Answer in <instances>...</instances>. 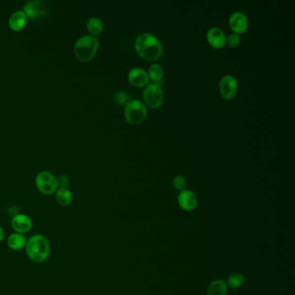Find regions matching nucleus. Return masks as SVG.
I'll return each mask as SVG.
<instances>
[{"label": "nucleus", "mask_w": 295, "mask_h": 295, "mask_svg": "<svg viewBox=\"0 0 295 295\" xmlns=\"http://www.w3.org/2000/svg\"><path fill=\"white\" fill-rule=\"evenodd\" d=\"M134 47L138 55L145 60L151 62L158 60L163 54L161 42L151 33H143L138 36Z\"/></svg>", "instance_id": "1"}, {"label": "nucleus", "mask_w": 295, "mask_h": 295, "mask_svg": "<svg viewBox=\"0 0 295 295\" xmlns=\"http://www.w3.org/2000/svg\"><path fill=\"white\" fill-rule=\"evenodd\" d=\"M29 258L37 263L45 261L50 255V243L47 237L41 234H36L27 240L25 246Z\"/></svg>", "instance_id": "2"}, {"label": "nucleus", "mask_w": 295, "mask_h": 295, "mask_svg": "<svg viewBox=\"0 0 295 295\" xmlns=\"http://www.w3.org/2000/svg\"><path fill=\"white\" fill-rule=\"evenodd\" d=\"M100 41L96 37L91 35H83L74 42V56L78 60L87 63L94 58L98 51Z\"/></svg>", "instance_id": "3"}, {"label": "nucleus", "mask_w": 295, "mask_h": 295, "mask_svg": "<svg viewBox=\"0 0 295 295\" xmlns=\"http://www.w3.org/2000/svg\"><path fill=\"white\" fill-rule=\"evenodd\" d=\"M148 115V109L143 102L139 100H131L125 107V117L131 125H140Z\"/></svg>", "instance_id": "4"}, {"label": "nucleus", "mask_w": 295, "mask_h": 295, "mask_svg": "<svg viewBox=\"0 0 295 295\" xmlns=\"http://www.w3.org/2000/svg\"><path fill=\"white\" fill-rule=\"evenodd\" d=\"M36 186L43 195H51L58 189L57 180L51 172L42 171L36 177Z\"/></svg>", "instance_id": "5"}, {"label": "nucleus", "mask_w": 295, "mask_h": 295, "mask_svg": "<svg viewBox=\"0 0 295 295\" xmlns=\"http://www.w3.org/2000/svg\"><path fill=\"white\" fill-rule=\"evenodd\" d=\"M143 100L151 109H158L164 102V95L161 85L157 83L148 84L143 91Z\"/></svg>", "instance_id": "6"}, {"label": "nucleus", "mask_w": 295, "mask_h": 295, "mask_svg": "<svg viewBox=\"0 0 295 295\" xmlns=\"http://www.w3.org/2000/svg\"><path fill=\"white\" fill-rule=\"evenodd\" d=\"M237 81L231 74L222 76L219 83V90L221 97L225 100H231L235 97L237 91Z\"/></svg>", "instance_id": "7"}, {"label": "nucleus", "mask_w": 295, "mask_h": 295, "mask_svg": "<svg viewBox=\"0 0 295 295\" xmlns=\"http://www.w3.org/2000/svg\"><path fill=\"white\" fill-rule=\"evenodd\" d=\"M23 11L27 18L35 19L44 17L47 13V8L45 4L41 0H30L25 3Z\"/></svg>", "instance_id": "8"}, {"label": "nucleus", "mask_w": 295, "mask_h": 295, "mask_svg": "<svg viewBox=\"0 0 295 295\" xmlns=\"http://www.w3.org/2000/svg\"><path fill=\"white\" fill-rule=\"evenodd\" d=\"M178 204L183 211H192L197 207L198 199L197 195L190 190L180 191L178 196Z\"/></svg>", "instance_id": "9"}, {"label": "nucleus", "mask_w": 295, "mask_h": 295, "mask_svg": "<svg viewBox=\"0 0 295 295\" xmlns=\"http://www.w3.org/2000/svg\"><path fill=\"white\" fill-rule=\"evenodd\" d=\"M11 228H13L16 233L25 234L30 231L33 226V221L32 218L25 214L15 215L11 221Z\"/></svg>", "instance_id": "10"}, {"label": "nucleus", "mask_w": 295, "mask_h": 295, "mask_svg": "<svg viewBox=\"0 0 295 295\" xmlns=\"http://www.w3.org/2000/svg\"><path fill=\"white\" fill-rule=\"evenodd\" d=\"M229 26L232 31L237 35L244 33L249 26L246 15L240 11L234 12L229 18Z\"/></svg>", "instance_id": "11"}, {"label": "nucleus", "mask_w": 295, "mask_h": 295, "mask_svg": "<svg viewBox=\"0 0 295 295\" xmlns=\"http://www.w3.org/2000/svg\"><path fill=\"white\" fill-rule=\"evenodd\" d=\"M127 77H128V81L134 87H137V88L148 86V82H149V76H148V73L141 68L132 69L129 71Z\"/></svg>", "instance_id": "12"}, {"label": "nucleus", "mask_w": 295, "mask_h": 295, "mask_svg": "<svg viewBox=\"0 0 295 295\" xmlns=\"http://www.w3.org/2000/svg\"><path fill=\"white\" fill-rule=\"evenodd\" d=\"M209 43L215 49H221L226 44V37L221 29L212 27L207 32Z\"/></svg>", "instance_id": "13"}, {"label": "nucleus", "mask_w": 295, "mask_h": 295, "mask_svg": "<svg viewBox=\"0 0 295 295\" xmlns=\"http://www.w3.org/2000/svg\"><path fill=\"white\" fill-rule=\"evenodd\" d=\"M27 17L23 10L16 11L10 16L8 20V25L10 28L15 32H19L25 28L27 23Z\"/></svg>", "instance_id": "14"}, {"label": "nucleus", "mask_w": 295, "mask_h": 295, "mask_svg": "<svg viewBox=\"0 0 295 295\" xmlns=\"http://www.w3.org/2000/svg\"><path fill=\"white\" fill-rule=\"evenodd\" d=\"M228 288L226 281L217 279L211 281L206 290L207 295H227Z\"/></svg>", "instance_id": "15"}, {"label": "nucleus", "mask_w": 295, "mask_h": 295, "mask_svg": "<svg viewBox=\"0 0 295 295\" xmlns=\"http://www.w3.org/2000/svg\"><path fill=\"white\" fill-rule=\"evenodd\" d=\"M26 243L27 240L25 235L16 232L10 235L7 239L8 247L14 251L23 250L26 246Z\"/></svg>", "instance_id": "16"}, {"label": "nucleus", "mask_w": 295, "mask_h": 295, "mask_svg": "<svg viewBox=\"0 0 295 295\" xmlns=\"http://www.w3.org/2000/svg\"><path fill=\"white\" fill-rule=\"evenodd\" d=\"M55 199L60 206L66 207L72 203L73 194L68 188H58L55 192Z\"/></svg>", "instance_id": "17"}, {"label": "nucleus", "mask_w": 295, "mask_h": 295, "mask_svg": "<svg viewBox=\"0 0 295 295\" xmlns=\"http://www.w3.org/2000/svg\"><path fill=\"white\" fill-rule=\"evenodd\" d=\"M87 29L90 35L96 37L101 35L104 30V24L101 18L92 17L87 22Z\"/></svg>", "instance_id": "18"}, {"label": "nucleus", "mask_w": 295, "mask_h": 295, "mask_svg": "<svg viewBox=\"0 0 295 295\" xmlns=\"http://www.w3.org/2000/svg\"><path fill=\"white\" fill-rule=\"evenodd\" d=\"M226 283H227L228 288L239 289L245 283V277L240 272H233L228 275Z\"/></svg>", "instance_id": "19"}, {"label": "nucleus", "mask_w": 295, "mask_h": 295, "mask_svg": "<svg viewBox=\"0 0 295 295\" xmlns=\"http://www.w3.org/2000/svg\"><path fill=\"white\" fill-rule=\"evenodd\" d=\"M148 76L151 81H154V83L161 85L163 83V75H164V71L163 68L159 64H151L148 70Z\"/></svg>", "instance_id": "20"}, {"label": "nucleus", "mask_w": 295, "mask_h": 295, "mask_svg": "<svg viewBox=\"0 0 295 295\" xmlns=\"http://www.w3.org/2000/svg\"><path fill=\"white\" fill-rule=\"evenodd\" d=\"M172 185L175 190H179L180 192L186 189V180L182 176H176L172 180Z\"/></svg>", "instance_id": "21"}, {"label": "nucleus", "mask_w": 295, "mask_h": 295, "mask_svg": "<svg viewBox=\"0 0 295 295\" xmlns=\"http://www.w3.org/2000/svg\"><path fill=\"white\" fill-rule=\"evenodd\" d=\"M226 42L228 43V45L230 48H236L238 47L241 42V38L239 36L235 33H232L230 35L228 36V37L226 39Z\"/></svg>", "instance_id": "22"}, {"label": "nucleus", "mask_w": 295, "mask_h": 295, "mask_svg": "<svg viewBox=\"0 0 295 295\" xmlns=\"http://www.w3.org/2000/svg\"><path fill=\"white\" fill-rule=\"evenodd\" d=\"M115 101L117 103H119L120 105H126L127 102H129L128 100V96H127L124 92H119L117 93L115 95Z\"/></svg>", "instance_id": "23"}, {"label": "nucleus", "mask_w": 295, "mask_h": 295, "mask_svg": "<svg viewBox=\"0 0 295 295\" xmlns=\"http://www.w3.org/2000/svg\"><path fill=\"white\" fill-rule=\"evenodd\" d=\"M57 180V184L58 188H67L68 185L70 184V180L67 176L61 175L58 177Z\"/></svg>", "instance_id": "24"}, {"label": "nucleus", "mask_w": 295, "mask_h": 295, "mask_svg": "<svg viewBox=\"0 0 295 295\" xmlns=\"http://www.w3.org/2000/svg\"><path fill=\"white\" fill-rule=\"evenodd\" d=\"M4 238V231L3 228L0 226V242H2Z\"/></svg>", "instance_id": "25"}]
</instances>
